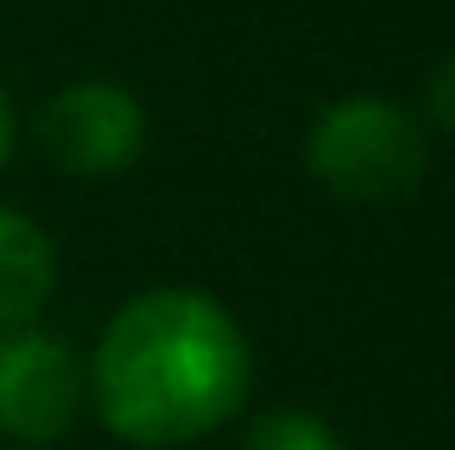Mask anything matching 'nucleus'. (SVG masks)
Listing matches in <instances>:
<instances>
[{
  "mask_svg": "<svg viewBox=\"0 0 455 450\" xmlns=\"http://www.w3.org/2000/svg\"><path fill=\"white\" fill-rule=\"evenodd\" d=\"M87 405V364L52 329L0 335V433L29 450L64 439Z\"/></svg>",
  "mask_w": 455,
  "mask_h": 450,
  "instance_id": "obj_3",
  "label": "nucleus"
},
{
  "mask_svg": "<svg viewBox=\"0 0 455 450\" xmlns=\"http://www.w3.org/2000/svg\"><path fill=\"white\" fill-rule=\"evenodd\" d=\"M254 347L225 301L202 289H145L104 324L87 398L122 445L173 450L243 416Z\"/></svg>",
  "mask_w": 455,
  "mask_h": 450,
  "instance_id": "obj_1",
  "label": "nucleus"
},
{
  "mask_svg": "<svg viewBox=\"0 0 455 450\" xmlns=\"http://www.w3.org/2000/svg\"><path fill=\"white\" fill-rule=\"evenodd\" d=\"M52 283H58L52 237L29 214L0 208V335L29 329L41 317V306L52 301Z\"/></svg>",
  "mask_w": 455,
  "mask_h": 450,
  "instance_id": "obj_5",
  "label": "nucleus"
},
{
  "mask_svg": "<svg viewBox=\"0 0 455 450\" xmlns=\"http://www.w3.org/2000/svg\"><path fill=\"white\" fill-rule=\"evenodd\" d=\"M243 450H346V439L317 416V410L277 405V410H259V416L248 422Z\"/></svg>",
  "mask_w": 455,
  "mask_h": 450,
  "instance_id": "obj_6",
  "label": "nucleus"
},
{
  "mask_svg": "<svg viewBox=\"0 0 455 450\" xmlns=\"http://www.w3.org/2000/svg\"><path fill=\"white\" fill-rule=\"evenodd\" d=\"M12 139H18V122H12V99H6V87H0V168H6V157H12Z\"/></svg>",
  "mask_w": 455,
  "mask_h": 450,
  "instance_id": "obj_7",
  "label": "nucleus"
},
{
  "mask_svg": "<svg viewBox=\"0 0 455 450\" xmlns=\"http://www.w3.org/2000/svg\"><path fill=\"white\" fill-rule=\"evenodd\" d=\"M444 81H450V64H438V69H433V122H438V127L450 122V104H444Z\"/></svg>",
  "mask_w": 455,
  "mask_h": 450,
  "instance_id": "obj_8",
  "label": "nucleus"
},
{
  "mask_svg": "<svg viewBox=\"0 0 455 450\" xmlns=\"http://www.w3.org/2000/svg\"><path fill=\"white\" fill-rule=\"evenodd\" d=\"M41 150L76 180H110V173L133 168L145 157V104L139 92H127L122 81H69L46 99L41 122Z\"/></svg>",
  "mask_w": 455,
  "mask_h": 450,
  "instance_id": "obj_4",
  "label": "nucleus"
},
{
  "mask_svg": "<svg viewBox=\"0 0 455 450\" xmlns=\"http://www.w3.org/2000/svg\"><path fill=\"white\" fill-rule=\"evenodd\" d=\"M306 173L340 203H403L427 180V127L387 92L334 99L306 127Z\"/></svg>",
  "mask_w": 455,
  "mask_h": 450,
  "instance_id": "obj_2",
  "label": "nucleus"
}]
</instances>
